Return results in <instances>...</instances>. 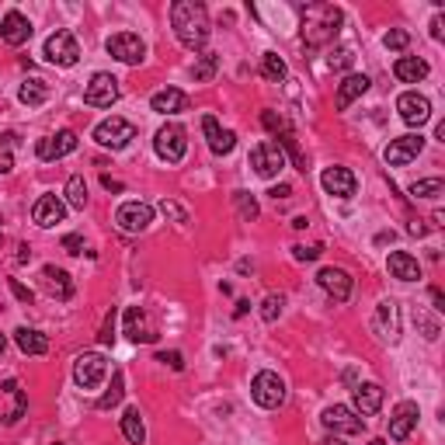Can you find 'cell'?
Instances as JSON below:
<instances>
[{
	"label": "cell",
	"instance_id": "1",
	"mask_svg": "<svg viewBox=\"0 0 445 445\" xmlns=\"http://www.w3.org/2000/svg\"><path fill=\"white\" fill-rule=\"evenodd\" d=\"M170 28L177 35V42H181L185 49H202L212 35L209 28V11L199 4V0H177V4L170 8Z\"/></svg>",
	"mask_w": 445,
	"mask_h": 445
},
{
	"label": "cell",
	"instance_id": "2",
	"mask_svg": "<svg viewBox=\"0 0 445 445\" xmlns=\"http://www.w3.org/2000/svg\"><path fill=\"white\" fill-rule=\"evenodd\" d=\"M299 14H303V42L306 46H327V42H334L337 32H341V21H344L341 8L324 4V0L299 8Z\"/></svg>",
	"mask_w": 445,
	"mask_h": 445
},
{
	"label": "cell",
	"instance_id": "3",
	"mask_svg": "<svg viewBox=\"0 0 445 445\" xmlns=\"http://www.w3.org/2000/svg\"><path fill=\"white\" fill-rule=\"evenodd\" d=\"M108 376V362H105V355L101 351H83L77 355V362H73V383L80 390H98Z\"/></svg>",
	"mask_w": 445,
	"mask_h": 445
},
{
	"label": "cell",
	"instance_id": "4",
	"mask_svg": "<svg viewBox=\"0 0 445 445\" xmlns=\"http://www.w3.org/2000/svg\"><path fill=\"white\" fill-rule=\"evenodd\" d=\"M132 139H136V126L129 119L112 115V119H105V122L95 126V143L105 146V150H126Z\"/></svg>",
	"mask_w": 445,
	"mask_h": 445
},
{
	"label": "cell",
	"instance_id": "5",
	"mask_svg": "<svg viewBox=\"0 0 445 445\" xmlns=\"http://www.w3.org/2000/svg\"><path fill=\"white\" fill-rule=\"evenodd\" d=\"M250 397H254V404L264 407V411L282 407V400H286V383H282V376H279V373H268V369L257 373L254 383H250Z\"/></svg>",
	"mask_w": 445,
	"mask_h": 445
},
{
	"label": "cell",
	"instance_id": "6",
	"mask_svg": "<svg viewBox=\"0 0 445 445\" xmlns=\"http://www.w3.org/2000/svg\"><path fill=\"white\" fill-rule=\"evenodd\" d=\"M153 150H157V157L160 160H167V164H177L185 153H188V132L177 126V122H167L157 136H153Z\"/></svg>",
	"mask_w": 445,
	"mask_h": 445
},
{
	"label": "cell",
	"instance_id": "7",
	"mask_svg": "<svg viewBox=\"0 0 445 445\" xmlns=\"http://www.w3.org/2000/svg\"><path fill=\"white\" fill-rule=\"evenodd\" d=\"M250 167L257 177H275L282 167H286V153L275 139H261L254 150H250Z\"/></svg>",
	"mask_w": 445,
	"mask_h": 445
},
{
	"label": "cell",
	"instance_id": "8",
	"mask_svg": "<svg viewBox=\"0 0 445 445\" xmlns=\"http://www.w3.org/2000/svg\"><path fill=\"white\" fill-rule=\"evenodd\" d=\"M119 101V80L112 73H95L83 87V105L91 108H112Z\"/></svg>",
	"mask_w": 445,
	"mask_h": 445
},
{
	"label": "cell",
	"instance_id": "9",
	"mask_svg": "<svg viewBox=\"0 0 445 445\" xmlns=\"http://www.w3.org/2000/svg\"><path fill=\"white\" fill-rule=\"evenodd\" d=\"M42 56L52 63V66H73L80 59V46H77V35L73 32H52L46 39V49Z\"/></svg>",
	"mask_w": 445,
	"mask_h": 445
},
{
	"label": "cell",
	"instance_id": "10",
	"mask_svg": "<svg viewBox=\"0 0 445 445\" xmlns=\"http://www.w3.org/2000/svg\"><path fill=\"white\" fill-rule=\"evenodd\" d=\"M373 330L383 344H397L400 341V306L393 299H383L373 313Z\"/></svg>",
	"mask_w": 445,
	"mask_h": 445
},
{
	"label": "cell",
	"instance_id": "11",
	"mask_svg": "<svg viewBox=\"0 0 445 445\" xmlns=\"http://www.w3.org/2000/svg\"><path fill=\"white\" fill-rule=\"evenodd\" d=\"M108 52L126 66H139L146 59V42L139 35H132V32H119V35L108 39Z\"/></svg>",
	"mask_w": 445,
	"mask_h": 445
},
{
	"label": "cell",
	"instance_id": "12",
	"mask_svg": "<svg viewBox=\"0 0 445 445\" xmlns=\"http://www.w3.org/2000/svg\"><path fill=\"white\" fill-rule=\"evenodd\" d=\"M150 223H153V206L146 202H122L115 212V226L122 233H143L150 230Z\"/></svg>",
	"mask_w": 445,
	"mask_h": 445
},
{
	"label": "cell",
	"instance_id": "13",
	"mask_svg": "<svg viewBox=\"0 0 445 445\" xmlns=\"http://www.w3.org/2000/svg\"><path fill=\"white\" fill-rule=\"evenodd\" d=\"M320 421H324V428L327 431H334V435H359L362 431V417L355 414L351 407H344V404H334V407H327L324 414H320Z\"/></svg>",
	"mask_w": 445,
	"mask_h": 445
},
{
	"label": "cell",
	"instance_id": "14",
	"mask_svg": "<svg viewBox=\"0 0 445 445\" xmlns=\"http://www.w3.org/2000/svg\"><path fill=\"white\" fill-rule=\"evenodd\" d=\"M397 112H400V119L407 126H424L431 119V101L424 95H417V91H404L397 98Z\"/></svg>",
	"mask_w": 445,
	"mask_h": 445
},
{
	"label": "cell",
	"instance_id": "15",
	"mask_svg": "<svg viewBox=\"0 0 445 445\" xmlns=\"http://www.w3.org/2000/svg\"><path fill=\"white\" fill-rule=\"evenodd\" d=\"M73 150H77V132H73V129H63V132H56V136H42V139L35 143L39 160H63V157L73 153Z\"/></svg>",
	"mask_w": 445,
	"mask_h": 445
},
{
	"label": "cell",
	"instance_id": "16",
	"mask_svg": "<svg viewBox=\"0 0 445 445\" xmlns=\"http://www.w3.org/2000/svg\"><path fill=\"white\" fill-rule=\"evenodd\" d=\"M424 150V136L417 132H411V136H400V139H393L390 146H386V164L390 167H404V164H411V160H417V153Z\"/></svg>",
	"mask_w": 445,
	"mask_h": 445
},
{
	"label": "cell",
	"instance_id": "17",
	"mask_svg": "<svg viewBox=\"0 0 445 445\" xmlns=\"http://www.w3.org/2000/svg\"><path fill=\"white\" fill-rule=\"evenodd\" d=\"M317 286L334 299V303H348L351 296V275L344 268H320L317 272Z\"/></svg>",
	"mask_w": 445,
	"mask_h": 445
},
{
	"label": "cell",
	"instance_id": "18",
	"mask_svg": "<svg viewBox=\"0 0 445 445\" xmlns=\"http://www.w3.org/2000/svg\"><path fill=\"white\" fill-rule=\"evenodd\" d=\"M320 185L327 195H337V199H351L355 188H359V181H355V174L348 167H327L320 174Z\"/></svg>",
	"mask_w": 445,
	"mask_h": 445
},
{
	"label": "cell",
	"instance_id": "19",
	"mask_svg": "<svg viewBox=\"0 0 445 445\" xmlns=\"http://www.w3.org/2000/svg\"><path fill=\"white\" fill-rule=\"evenodd\" d=\"M417 417H421V411H417V404H414V400L397 404V411L390 414V438H393V442L411 438V431L417 428Z\"/></svg>",
	"mask_w": 445,
	"mask_h": 445
},
{
	"label": "cell",
	"instance_id": "20",
	"mask_svg": "<svg viewBox=\"0 0 445 445\" xmlns=\"http://www.w3.org/2000/svg\"><path fill=\"white\" fill-rule=\"evenodd\" d=\"M32 219H35V226L49 230V226H56V223L66 219V202H63L59 195H42V199L32 206Z\"/></svg>",
	"mask_w": 445,
	"mask_h": 445
},
{
	"label": "cell",
	"instance_id": "21",
	"mask_svg": "<svg viewBox=\"0 0 445 445\" xmlns=\"http://www.w3.org/2000/svg\"><path fill=\"white\" fill-rule=\"evenodd\" d=\"M0 39H4L8 46H25L32 39V21L21 11H8L4 18H0Z\"/></svg>",
	"mask_w": 445,
	"mask_h": 445
},
{
	"label": "cell",
	"instance_id": "22",
	"mask_svg": "<svg viewBox=\"0 0 445 445\" xmlns=\"http://www.w3.org/2000/svg\"><path fill=\"white\" fill-rule=\"evenodd\" d=\"M202 132H206V139H209V150L216 153V157H226V153H233V146H237V136L230 132V129H223L212 115H206L202 119Z\"/></svg>",
	"mask_w": 445,
	"mask_h": 445
},
{
	"label": "cell",
	"instance_id": "23",
	"mask_svg": "<svg viewBox=\"0 0 445 445\" xmlns=\"http://www.w3.org/2000/svg\"><path fill=\"white\" fill-rule=\"evenodd\" d=\"M369 77L366 73H348L341 83H337V112H344V108H351V101H359L366 91H369Z\"/></svg>",
	"mask_w": 445,
	"mask_h": 445
},
{
	"label": "cell",
	"instance_id": "24",
	"mask_svg": "<svg viewBox=\"0 0 445 445\" xmlns=\"http://www.w3.org/2000/svg\"><path fill=\"white\" fill-rule=\"evenodd\" d=\"M386 268H390V275L400 279V282H417V279H421V264H417V257L407 254V250H393V254L386 257Z\"/></svg>",
	"mask_w": 445,
	"mask_h": 445
},
{
	"label": "cell",
	"instance_id": "25",
	"mask_svg": "<svg viewBox=\"0 0 445 445\" xmlns=\"http://www.w3.org/2000/svg\"><path fill=\"white\" fill-rule=\"evenodd\" d=\"M379 407H383V386H376V383H359L355 386V414H366V417H373V414H379Z\"/></svg>",
	"mask_w": 445,
	"mask_h": 445
},
{
	"label": "cell",
	"instance_id": "26",
	"mask_svg": "<svg viewBox=\"0 0 445 445\" xmlns=\"http://www.w3.org/2000/svg\"><path fill=\"white\" fill-rule=\"evenodd\" d=\"M185 105H188V98H185V91H177V87H164V91H157L150 98V108L157 115H177V112H185Z\"/></svg>",
	"mask_w": 445,
	"mask_h": 445
},
{
	"label": "cell",
	"instance_id": "27",
	"mask_svg": "<svg viewBox=\"0 0 445 445\" xmlns=\"http://www.w3.org/2000/svg\"><path fill=\"white\" fill-rule=\"evenodd\" d=\"M126 334H129L136 344H139V341H143V344H153V341H157V330L146 324V313H143L139 306H129V310H126Z\"/></svg>",
	"mask_w": 445,
	"mask_h": 445
},
{
	"label": "cell",
	"instance_id": "28",
	"mask_svg": "<svg viewBox=\"0 0 445 445\" xmlns=\"http://www.w3.org/2000/svg\"><path fill=\"white\" fill-rule=\"evenodd\" d=\"M42 279H46V286H49V293L56 296V299H73V282H70V275L63 272V268H56V264H46L42 268Z\"/></svg>",
	"mask_w": 445,
	"mask_h": 445
},
{
	"label": "cell",
	"instance_id": "29",
	"mask_svg": "<svg viewBox=\"0 0 445 445\" xmlns=\"http://www.w3.org/2000/svg\"><path fill=\"white\" fill-rule=\"evenodd\" d=\"M393 77L404 80V83H417V80L428 77V63L417 59V56H400V59L393 63Z\"/></svg>",
	"mask_w": 445,
	"mask_h": 445
},
{
	"label": "cell",
	"instance_id": "30",
	"mask_svg": "<svg viewBox=\"0 0 445 445\" xmlns=\"http://www.w3.org/2000/svg\"><path fill=\"white\" fill-rule=\"evenodd\" d=\"M14 341H18V348L25 355H46L49 351V337L42 330H35V327H18L14 330Z\"/></svg>",
	"mask_w": 445,
	"mask_h": 445
},
{
	"label": "cell",
	"instance_id": "31",
	"mask_svg": "<svg viewBox=\"0 0 445 445\" xmlns=\"http://www.w3.org/2000/svg\"><path fill=\"white\" fill-rule=\"evenodd\" d=\"M4 393L11 397V411L4 414V424H18V421L25 417V411H28V397H25V390L18 386V379H8V383H4Z\"/></svg>",
	"mask_w": 445,
	"mask_h": 445
},
{
	"label": "cell",
	"instance_id": "32",
	"mask_svg": "<svg viewBox=\"0 0 445 445\" xmlns=\"http://www.w3.org/2000/svg\"><path fill=\"white\" fill-rule=\"evenodd\" d=\"M18 98H21L28 108H39V105H46V101H49V83H46L42 77H28V80L21 83Z\"/></svg>",
	"mask_w": 445,
	"mask_h": 445
},
{
	"label": "cell",
	"instance_id": "33",
	"mask_svg": "<svg viewBox=\"0 0 445 445\" xmlns=\"http://www.w3.org/2000/svg\"><path fill=\"white\" fill-rule=\"evenodd\" d=\"M122 435H126V442H132V445H143V442H146V428H143L139 407H126V411H122Z\"/></svg>",
	"mask_w": 445,
	"mask_h": 445
},
{
	"label": "cell",
	"instance_id": "34",
	"mask_svg": "<svg viewBox=\"0 0 445 445\" xmlns=\"http://www.w3.org/2000/svg\"><path fill=\"white\" fill-rule=\"evenodd\" d=\"M261 77H264V80H272V83H282V80L289 77L286 59H282L279 52H264V56H261Z\"/></svg>",
	"mask_w": 445,
	"mask_h": 445
},
{
	"label": "cell",
	"instance_id": "35",
	"mask_svg": "<svg viewBox=\"0 0 445 445\" xmlns=\"http://www.w3.org/2000/svg\"><path fill=\"white\" fill-rule=\"evenodd\" d=\"M122 397H126V376H122V369H115V373H112V386L98 397V407H101V411H112V407L122 404Z\"/></svg>",
	"mask_w": 445,
	"mask_h": 445
},
{
	"label": "cell",
	"instance_id": "36",
	"mask_svg": "<svg viewBox=\"0 0 445 445\" xmlns=\"http://www.w3.org/2000/svg\"><path fill=\"white\" fill-rule=\"evenodd\" d=\"M63 195H66V202H70L73 209H83V206H87V181H83L80 174H73L70 181H66V192H63Z\"/></svg>",
	"mask_w": 445,
	"mask_h": 445
},
{
	"label": "cell",
	"instance_id": "37",
	"mask_svg": "<svg viewBox=\"0 0 445 445\" xmlns=\"http://www.w3.org/2000/svg\"><path fill=\"white\" fill-rule=\"evenodd\" d=\"M445 192V181L442 177H424V181H414L411 185V195L414 199H438Z\"/></svg>",
	"mask_w": 445,
	"mask_h": 445
},
{
	"label": "cell",
	"instance_id": "38",
	"mask_svg": "<svg viewBox=\"0 0 445 445\" xmlns=\"http://www.w3.org/2000/svg\"><path fill=\"white\" fill-rule=\"evenodd\" d=\"M216 70H219V56H216V52H206V56H199V63L192 66V77H195L199 83H206V80L216 77Z\"/></svg>",
	"mask_w": 445,
	"mask_h": 445
},
{
	"label": "cell",
	"instance_id": "39",
	"mask_svg": "<svg viewBox=\"0 0 445 445\" xmlns=\"http://www.w3.org/2000/svg\"><path fill=\"white\" fill-rule=\"evenodd\" d=\"M282 306H286V296H264V303H261V320L264 324H275L279 317H282Z\"/></svg>",
	"mask_w": 445,
	"mask_h": 445
},
{
	"label": "cell",
	"instance_id": "40",
	"mask_svg": "<svg viewBox=\"0 0 445 445\" xmlns=\"http://www.w3.org/2000/svg\"><path fill=\"white\" fill-rule=\"evenodd\" d=\"M14 132H4L0 136V174H11L14 170V153H11V146H14Z\"/></svg>",
	"mask_w": 445,
	"mask_h": 445
},
{
	"label": "cell",
	"instance_id": "41",
	"mask_svg": "<svg viewBox=\"0 0 445 445\" xmlns=\"http://www.w3.org/2000/svg\"><path fill=\"white\" fill-rule=\"evenodd\" d=\"M233 206H237V212H240V219H257V202H254V195H247V192H237L233 195Z\"/></svg>",
	"mask_w": 445,
	"mask_h": 445
},
{
	"label": "cell",
	"instance_id": "42",
	"mask_svg": "<svg viewBox=\"0 0 445 445\" xmlns=\"http://www.w3.org/2000/svg\"><path fill=\"white\" fill-rule=\"evenodd\" d=\"M383 46H386V49H393V52H404V49L411 46V35H407L404 28H390V32L383 35Z\"/></svg>",
	"mask_w": 445,
	"mask_h": 445
},
{
	"label": "cell",
	"instance_id": "43",
	"mask_svg": "<svg viewBox=\"0 0 445 445\" xmlns=\"http://www.w3.org/2000/svg\"><path fill=\"white\" fill-rule=\"evenodd\" d=\"M261 126L268 129V132H275V136H282V132H289V126H286V119L279 115V112H261Z\"/></svg>",
	"mask_w": 445,
	"mask_h": 445
},
{
	"label": "cell",
	"instance_id": "44",
	"mask_svg": "<svg viewBox=\"0 0 445 445\" xmlns=\"http://www.w3.org/2000/svg\"><path fill=\"white\" fill-rule=\"evenodd\" d=\"M157 362H164V366L174 369V373H181V369H185V355H181V351H160Z\"/></svg>",
	"mask_w": 445,
	"mask_h": 445
},
{
	"label": "cell",
	"instance_id": "45",
	"mask_svg": "<svg viewBox=\"0 0 445 445\" xmlns=\"http://www.w3.org/2000/svg\"><path fill=\"white\" fill-rule=\"evenodd\" d=\"M160 212H164L167 219H174V223H188V212L177 206V202H167V199H164V202H160Z\"/></svg>",
	"mask_w": 445,
	"mask_h": 445
},
{
	"label": "cell",
	"instance_id": "46",
	"mask_svg": "<svg viewBox=\"0 0 445 445\" xmlns=\"http://www.w3.org/2000/svg\"><path fill=\"white\" fill-rule=\"evenodd\" d=\"M417 327L424 330V341H438V334H442L438 330V320H431L428 313H417Z\"/></svg>",
	"mask_w": 445,
	"mask_h": 445
},
{
	"label": "cell",
	"instance_id": "47",
	"mask_svg": "<svg viewBox=\"0 0 445 445\" xmlns=\"http://www.w3.org/2000/svg\"><path fill=\"white\" fill-rule=\"evenodd\" d=\"M98 341H101V344H115V306L108 310V317H105V324H101Z\"/></svg>",
	"mask_w": 445,
	"mask_h": 445
},
{
	"label": "cell",
	"instance_id": "48",
	"mask_svg": "<svg viewBox=\"0 0 445 445\" xmlns=\"http://www.w3.org/2000/svg\"><path fill=\"white\" fill-rule=\"evenodd\" d=\"M320 254H324V247H320V244H313V247L296 244V247H293V257H296V261H317Z\"/></svg>",
	"mask_w": 445,
	"mask_h": 445
},
{
	"label": "cell",
	"instance_id": "49",
	"mask_svg": "<svg viewBox=\"0 0 445 445\" xmlns=\"http://www.w3.org/2000/svg\"><path fill=\"white\" fill-rule=\"evenodd\" d=\"M351 59H355V56H351V49H337V52H330V59H327V63H330V70H334V66H337V70H344V66H351Z\"/></svg>",
	"mask_w": 445,
	"mask_h": 445
},
{
	"label": "cell",
	"instance_id": "50",
	"mask_svg": "<svg viewBox=\"0 0 445 445\" xmlns=\"http://www.w3.org/2000/svg\"><path fill=\"white\" fill-rule=\"evenodd\" d=\"M63 250L66 254H83V237L80 233H66L63 237Z\"/></svg>",
	"mask_w": 445,
	"mask_h": 445
},
{
	"label": "cell",
	"instance_id": "51",
	"mask_svg": "<svg viewBox=\"0 0 445 445\" xmlns=\"http://www.w3.org/2000/svg\"><path fill=\"white\" fill-rule=\"evenodd\" d=\"M8 286H11V293H14V296H18V299H21V303H25V306H28V303H32V299H35V293H32V289H28V286H21V282H18V279H8Z\"/></svg>",
	"mask_w": 445,
	"mask_h": 445
},
{
	"label": "cell",
	"instance_id": "52",
	"mask_svg": "<svg viewBox=\"0 0 445 445\" xmlns=\"http://www.w3.org/2000/svg\"><path fill=\"white\" fill-rule=\"evenodd\" d=\"M268 195H272V199H275V202H286V199H289V195H293V188H289V185H275V188H272V192H268Z\"/></svg>",
	"mask_w": 445,
	"mask_h": 445
},
{
	"label": "cell",
	"instance_id": "53",
	"mask_svg": "<svg viewBox=\"0 0 445 445\" xmlns=\"http://www.w3.org/2000/svg\"><path fill=\"white\" fill-rule=\"evenodd\" d=\"M101 185H105V188H108V192H122V188H126V185H122V181H115V177H108V174H105V177H101Z\"/></svg>",
	"mask_w": 445,
	"mask_h": 445
},
{
	"label": "cell",
	"instance_id": "54",
	"mask_svg": "<svg viewBox=\"0 0 445 445\" xmlns=\"http://www.w3.org/2000/svg\"><path fill=\"white\" fill-rule=\"evenodd\" d=\"M431 39H435V42H442V39H445V32H442V18H435V21H431Z\"/></svg>",
	"mask_w": 445,
	"mask_h": 445
},
{
	"label": "cell",
	"instance_id": "55",
	"mask_svg": "<svg viewBox=\"0 0 445 445\" xmlns=\"http://www.w3.org/2000/svg\"><path fill=\"white\" fill-rule=\"evenodd\" d=\"M431 299H435V310H445V296H442V289H431Z\"/></svg>",
	"mask_w": 445,
	"mask_h": 445
},
{
	"label": "cell",
	"instance_id": "56",
	"mask_svg": "<svg viewBox=\"0 0 445 445\" xmlns=\"http://www.w3.org/2000/svg\"><path fill=\"white\" fill-rule=\"evenodd\" d=\"M411 233H414V237H424L428 226H424V223H411Z\"/></svg>",
	"mask_w": 445,
	"mask_h": 445
},
{
	"label": "cell",
	"instance_id": "57",
	"mask_svg": "<svg viewBox=\"0 0 445 445\" xmlns=\"http://www.w3.org/2000/svg\"><path fill=\"white\" fill-rule=\"evenodd\" d=\"M247 310H250V303H247V299H240V303H237V310H233V317H244Z\"/></svg>",
	"mask_w": 445,
	"mask_h": 445
},
{
	"label": "cell",
	"instance_id": "58",
	"mask_svg": "<svg viewBox=\"0 0 445 445\" xmlns=\"http://www.w3.org/2000/svg\"><path fill=\"white\" fill-rule=\"evenodd\" d=\"M28 257H32V250H28V247H25V244H21V247H18V261H21V264H25V261H28Z\"/></svg>",
	"mask_w": 445,
	"mask_h": 445
},
{
	"label": "cell",
	"instance_id": "59",
	"mask_svg": "<svg viewBox=\"0 0 445 445\" xmlns=\"http://www.w3.org/2000/svg\"><path fill=\"white\" fill-rule=\"evenodd\" d=\"M293 226H296V230H306L310 223H306V216H296V219H293Z\"/></svg>",
	"mask_w": 445,
	"mask_h": 445
},
{
	"label": "cell",
	"instance_id": "60",
	"mask_svg": "<svg viewBox=\"0 0 445 445\" xmlns=\"http://www.w3.org/2000/svg\"><path fill=\"white\" fill-rule=\"evenodd\" d=\"M4 348H8V337H4V334H0V355H4Z\"/></svg>",
	"mask_w": 445,
	"mask_h": 445
},
{
	"label": "cell",
	"instance_id": "61",
	"mask_svg": "<svg viewBox=\"0 0 445 445\" xmlns=\"http://www.w3.org/2000/svg\"><path fill=\"white\" fill-rule=\"evenodd\" d=\"M327 445H344V442H341V438L334 435V438H327Z\"/></svg>",
	"mask_w": 445,
	"mask_h": 445
},
{
	"label": "cell",
	"instance_id": "62",
	"mask_svg": "<svg viewBox=\"0 0 445 445\" xmlns=\"http://www.w3.org/2000/svg\"><path fill=\"white\" fill-rule=\"evenodd\" d=\"M369 445H383V442H379V438H376V442H369Z\"/></svg>",
	"mask_w": 445,
	"mask_h": 445
},
{
	"label": "cell",
	"instance_id": "63",
	"mask_svg": "<svg viewBox=\"0 0 445 445\" xmlns=\"http://www.w3.org/2000/svg\"><path fill=\"white\" fill-rule=\"evenodd\" d=\"M52 445H59V442H52Z\"/></svg>",
	"mask_w": 445,
	"mask_h": 445
}]
</instances>
